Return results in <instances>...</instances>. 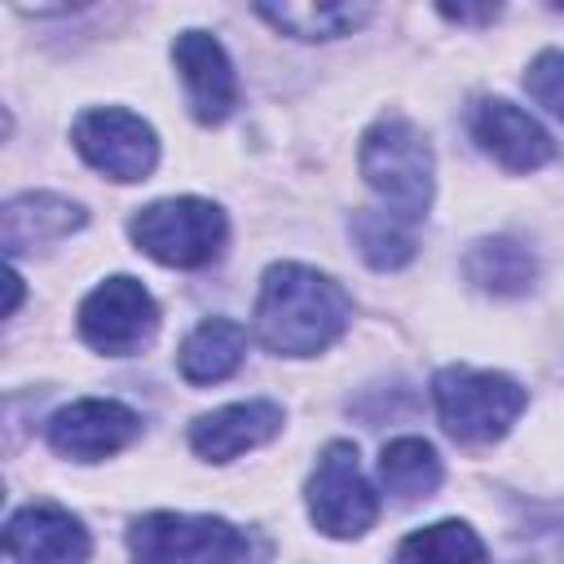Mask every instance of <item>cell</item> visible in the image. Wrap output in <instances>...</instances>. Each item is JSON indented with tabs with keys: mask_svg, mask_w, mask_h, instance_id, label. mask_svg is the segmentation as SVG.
<instances>
[{
	"mask_svg": "<svg viewBox=\"0 0 564 564\" xmlns=\"http://www.w3.org/2000/svg\"><path fill=\"white\" fill-rule=\"evenodd\" d=\"M172 62L181 70L189 110L198 123H225L238 106V75L225 44L212 31H181L172 44Z\"/></svg>",
	"mask_w": 564,
	"mask_h": 564,
	"instance_id": "11",
	"label": "cell"
},
{
	"mask_svg": "<svg viewBox=\"0 0 564 564\" xmlns=\"http://www.w3.org/2000/svg\"><path fill=\"white\" fill-rule=\"evenodd\" d=\"M242 357H247V330L234 317H207L185 335L176 366L189 383H220L242 366Z\"/></svg>",
	"mask_w": 564,
	"mask_h": 564,
	"instance_id": "16",
	"label": "cell"
},
{
	"mask_svg": "<svg viewBox=\"0 0 564 564\" xmlns=\"http://www.w3.org/2000/svg\"><path fill=\"white\" fill-rule=\"evenodd\" d=\"M352 322L348 291L295 260L269 264L260 295H256V335L269 352L282 357H313L330 348Z\"/></svg>",
	"mask_w": 564,
	"mask_h": 564,
	"instance_id": "1",
	"label": "cell"
},
{
	"mask_svg": "<svg viewBox=\"0 0 564 564\" xmlns=\"http://www.w3.org/2000/svg\"><path fill=\"white\" fill-rule=\"evenodd\" d=\"M159 330V304L154 295L128 278L115 273L101 286H93L79 304V335L88 348L106 352V357H128L141 344H150Z\"/></svg>",
	"mask_w": 564,
	"mask_h": 564,
	"instance_id": "7",
	"label": "cell"
},
{
	"mask_svg": "<svg viewBox=\"0 0 564 564\" xmlns=\"http://www.w3.org/2000/svg\"><path fill=\"white\" fill-rule=\"evenodd\" d=\"M445 18H454V22H489V18H498V9H441Z\"/></svg>",
	"mask_w": 564,
	"mask_h": 564,
	"instance_id": "23",
	"label": "cell"
},
{
	"mask_svg": "<svg viewBox=\"0 0 564 564\" xmlns=\"http://www.w3.org/2000/svg\"><path fill=\"white\" fill-rule=\"evenodd\" d=\"M357 163H361L366 185L379 194L383 212H392L401 220L427 216L432 189H436V176H432L436 159H432L427 137L405 115H397V110L379 115L361 137Z\"/></svg>",
	"mask_w": 564,
	"mask_h": 564,
	"instance_id": "2",
	"label": "cell"
},
{
	"mask_svg": "<svg viewBox=\"0 0 564 564\" xmlns=\"http://www.w3.org/2000/svg\"><path fill=\"white\" fill-rule=\"evenodd\" d=\"M256 13L295 40H335L370 18L366 4H260Z\"/></svg>",
	"mask_w": 564,
	"mask_h": 564,
	"instance_id": "19",
	"label": "cell"
},
{
	"mask_svg": "<svg viewBox=\"0 0 564 564\" xmlns=\"http://www.w3.org/2000/svg\"><path fill=\"white\" fill-rule=\"evenodd\" d=\"M432 401H436V414H441V423L454 441L494 445L511 432V423L529 405V392L502 370L445 366L432 379Z\"/></svg>",
	"mask_w": 564,
	"mask_h": 564,
	"instance_id": "4",
	"label": "cell"
},
{
	"mask_svg": "<svg viewBox=\"0 0 564 564\" xmlns=\"http://www.w3.org/2000/svg\"><path fill=\"white\" fill-rule=\"evenodd\" d=\"M348 234H352V242H357V251L370 269L388 273V269H401V264L414 260V238L405 234L401 216H392V212H379V207L352 212Z\"/></svg>",
	"mask_w": 564,
	"mask_h": 564,
	"instance_id": "20",
	"label": "cell"
},
{
	"mask_svg": "<svg viewBox=\"0 0 564 564\" xmlns=\"http://www.w3.org/2000/svg\"><path fill=\"white\" fill-rule=\"evenodd\" d=\"M441 454L423 436H397L379 454V480L397 502H423L441 489Z\"/></svg>",
	"mask_w": 564,
	"mask_h": 564,
	"instance_id": "17",
	"label": "cell"
},
{
	"mask_svg": "<svg viewBox=\"0 0 564 564\" xmlns=\"http://www.w3.org/2000/svg\"><path fill=\"white\" fill-rule=\"evenodd\" d=\"M48 445L75 463H101L141 436V414L110 397H79L44 423Z\"/></svg>",
	"mask_w": 564,
	"mask_h": 564,
	"instance_id": "9",
	"label": "cell"
},
{
	"mask_svg": "<svg viewBox=\"0 0 564 564\" xmlns=\"http://www.w3.org/2000/svg\"><path fill=\"white\" fill-rule=\"evenodd\" d=\"M128 555L137 564H256L264 542L220 516L150 511L128 529Z\"/></svg>",
	"mask_w": 564,
	"mask_h": 564,
	"instance_id": "3",
	"label": "cell"
},
{
	"mask_svg": "<svg viewBox=\"0 0 564 564\" xmlns=\"http://www.w3.org/2000/svg\"><path fill=\"white\" fill-rule=\"evenodd\" d=\"M0 220H4V251H9V260H18L22 251L62 242L66 234L84 229L88 216L79 203L57 198V194H18L4 203Z\"/></svg>",
	"mask_w": 564,
	"mask_h": 564,
	"instance_id": "14",
	"label": "cell"
},
{
	"mask_svg": "<svg viewBox=\"0 0 564 564\" xmlns=\"http://www.w3.org/2000/svg\"><path fill=\"white\" fill-rule=\"evenodd\" d=\"M75 150L84 154V163H93L97 172H106L110 181H145L159 163V137L154 128L123 110V106H97L84 110L70 128Z\"/></svg>",
	"mask_w": 564,
	"mask_h": 564,
	"instance_id": "8",
	"label": "cell"
},
{
	"mask_svg": "<svg viewBox=\"0 0 564 564\" xmlns=\"http://www.w3.org/2000/svg\"><path fill=\"white\" fill-rule=\"evenodd\" d=\"M471 137H476L480 150H485L489 159H498L507 172H538V167L555 154L551 132H546L529 110H520V106L507 101V97H485V101H476V110H471Z\"/></svg>",
	"mask_w": 564,
	"mask_h": 564,
	"instance_id": "12",
	"label": "cell"
},
{
	"mask_svg": "<svg viewBox=\"0 0 564 564\" xmlns=\"http://www.w3.org/2000/svg\"><path fill=\"white\" fill-rule=\"evenodd\" d=\"M4 551L13 564H88V529L57 502H26L4 524Z\"/></svg>",
	"mask_w": 564,
	"mask_h": 564,
	"instance_id": "10",
	"label": "cell"
},
{
	"mask_svg": "<svg viewBox=\"0 0 564 564\" xmlns=\"http://www.w3.org/2000/svg\"><path fill=\"white\" fill-rule=\"evenodd\" d=\"M137 251L167 269H203L225 251L229 220L207 198H159L128 220Z\"/></svg>",
	"mask_w": 564,
	"mask_h": 564,
	"instance_id": "5",
	"label": "cell"
},
{
	"mask_svg": "<svg viewBox=\"0 0 564 564\" xmlns=\"http://www.w3.org/2000/svg\"><path fill=\"white\" fill-rule=\"evenodd\" d=\"M463 273L467 282H476L485 295H498V300H516V295H529L533 282H538V260L524 242L507 238V234H494V238H480L471 242V251L463 256Z\"/></svg>",
	"mask_w": 564,
	"mask_h": 564,
	"instance_id": "15",
	"label": "cell"
},
{
	"mask_svg": "<svg viewBox=\"0 0 564 564\" xmlns=\"http://www.w3.org/2000/svg\"><path fill=\"white\" fill-rule=\"evenodd\" d=\"M308 516L326 538H361L379 520V494L352 441H330L308 476Z\"/></svg>",
	"mask_w": 564,
	"mask_h": 564,
	"instance_id": "6",
	"label": "cell"
},
{
	"mask_svg": "<svg viewBox=\"0 0 564 564\" xmlns=\"http://www.w3.org/2000/svg\"><path fill=\"white\" fill-rule=\"evenodd\" d=\"M397 564H489V551L471 524L436 520L397 546Z\"/></svg>",
	"mask_w": 564,
	"mask_h": 564,
	"instance_id": "18",
	"label": "cell"
},
{
	"mask_svg": "<svg viewBox=\"0 0 564 564\" xmlns=\"http://www.w3.org/2000/svg\"><path fill=\"white\" fill-rule=\"evenodd\" d=\"M282 432V405L278 401H234L212 414H198L189 423V445L207 463H229Z\"/></svg>",
	"mask_w": 564,
	"mask_h": 564,
	"instance_id": "13",
	"label": "cell"
},
{
	"mask_svg": "<svg viewBox=\"0 0 564 564\" xmlns=\"http://www.w3.org/2000/svg\"><path fill=\"white\" fill-rule=\"evenodd\" d=\"M18 300H22V278H18V269H9V308L4 313H13Z\"/></svg>",
	"mask_w": 564,
	"mask_h": 564,
	"instance_id": "24",
	"label": "cell"
},
{
	"mask_svg": "<svg viewBox=\"0 0 564 564\" xmlns=\"http://www.w3.org/2000/svg\"><path fill=\"white\" fill-rule=\"evenodd\" d=\"M524 564H564V538H560V533H551V538L533 542Z\"/></svg>",
	"mask_w": 564,
	"mask_h": 564,
	"instance_id": "22",
	"label": "cell"
},
{
	"mask_svg": "<svg viewBox=\"0 0 564 564\" xmlns=\"http://www.w3.org/2000/svg\"><path fill=\"white\" fill-rule=\"evenodd\" d=\"M524 88L538 106H546L555 119H564V53L560 48H542L529 70H524Z\"/></svg>",
	"mask_w": 564,
	"mask_h": 564,
	"instance_id": "21",
	"label": "cell"
}]
</instances>
